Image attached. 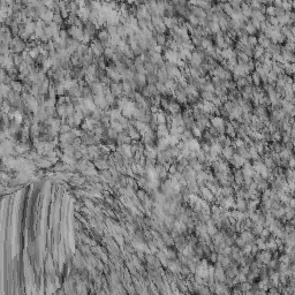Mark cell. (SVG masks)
Returning a JSON list of instances; mask_svg holds the SVG:
<instances>
[{"mask_svg":"<svg viewBox=\"0 0 295 295\" xmlns=\"http://www.w3.org/2000/svg\"><path fill=\"white\" fill-rule=\"evenodd\" d=\"M72 127L69 126V125H62L61 127H60V130H59V133L60 134H66V133H70L72 132Z\"/></svg>","mask_w":295,"mask_h":295,"instance_id":"obj_30","label":"cell"},{"mask_svg":"<svg viewBox=\"0 0 295 295\" xmlns=\"http://www.w3.org/2000/svg\"><path fill=\"white\" fill-rule=\"evenodd\" d=\"M105 29L107 30L108 35H110V37H111V38H113V37H117V36H118V27H117V26H106Z\"/></svg>","mask_w":295,"mask_h":295,"instance_id":"obj_22","label":"cell"},{"mask_svg":"<svg viewBox=\"0 0 295 295\" xmlns=\"http://www.w3.org/2000/svg\"><path fill=\"white\" fill-rule=\"evenodd\" d=\"M67 31L70 38L79 40V42H82L83 36H84V30L83 29H80V28L75 27V26H72V27L67 28Z\"/></svg>","mask_w":295,"mask_h":295,"instance_id":"obj_3","label":"cell"},{"mask_svg":"<svg viewBox=\"0 0 295 295\" xmlns=\"http://www.w3.org/2000/svg\"><path fill=\"white\" fill-rule=\"evenodd\" d=\"M137 197H138V200H141V201H147V198H148L147 194H145L144 190H138V191H137Z\"/></svg>","mask_w":295,"mask_h":295,"instance_id":"obj_32","label":"cell"},{"mask_svg":"<svg viewBox=\"0 0 295 295\" xmlns=\"http://www.w3.org/2000/svg\"><path fill=\"white\" fill-rule=\"evenodd\" d=\"M264 53H265V50L261 45H257L255 49H254V58H255L256 60H259L264 55Z\"/></svg>","mask_w":295,"mask_h":295,"instance_id":"obj_19","label":"cell"},{"mask_svg":"<svg viewBox=\"0 0 295 295\" xmlns=\"http://www.w3.org/2000/svg\"><path fill=\"white\" fill-rule=\"evenodd\" d=\"M147 81L148 84H156L158 82L157 73H149V74H147Z\"/></svg>","mask_w":295,"mask_h":295,"instance_id":"obj_24","label":"cell"},{"mask_svg":"<svg viewBox=\"0 0 295 295\" xmlns=\"http://www.w3.org/2000/svg\"><path fill=\"white\" fill-rule=\"evenodd\" d=\"M13 60H14V65L15 67H19L24 60H23V55L22 54H17V53H13Z\"/></svg>","mask_w":295,"mask_h":295,"instance_id":"obj_25","label":"cell"},{"mask_svg":"<svg viewBox=\"0 0 295 295\" xmlns=\"http://www.w3.org/2000/svg\"><path fill=\"white\" fill-rule=\"evenodd\" d=\"M27 43L24 40H22L20 37H14L12 43H11V50L13 53L22 54L23 52L27 51Z\"/></svg>","mask_w":295,"mask_h":295,"instance_id":"obj_1","label":"cell"},{"mask_svg":"<svg viewBox=\"0 0 295 295\" xmlns=\"http://www.w3.org/2000/svg\"><path fill=\"white\" fill-rule=\"evenodd\" d=\"M248 45L255 49L256 46L258 45V37L257 36H249L248 37Z\"/></svg>","mask_w":295,"mask_h":295,"instance_id":"obj_28","label":"cell"},{"mask_svg":"<svg viewBox=\"0 0 295 295\" xmlns=\"http://www.w3.org/2000/svg\"><path fill=\"white\" fill-rule=\"evenodd\" d=\"M94 165L95 167L99 171H104V170H108L110 168V165H108V161L106 159H103V158H96L94 159Z\"/></svg>","mask_w":295,"mask_h":295,"instance_id":"obj_9","label":"cell"},{"mask_svg":"<svg viewBox=\"0 0 295 295\" xmlns=\"http://www.w3.org/2000/svg\"><path fill=\"white\" fill-rule=\"evenodd\" d=\"M24 29H26V31H27L28 34L30 35V36L35 35V32H36V29H37L36 21H30V22L26 23V24H24Z\"/></svg>","mask_w":295,"mask_h":295,"instance_id":"obj_14","label":"cell"},{"mask_svg":"<svg viewBox=\"0 0 295 295\" xmlns=\"http://www.w3.org/2000/svg\"><path fill=\"white\" fill-rule=\"evenodd\" d=\"M118 135H119V133H117L113 128H108L107 130H106V136H107L108 138H111V140H117L118 138Z\"/></svg>","mask_w":295,"mask_h":295,"instance_id":"obj_27","label":"cell"},{"mask_svg":"<svg viewBox=\"0 0 295 295\" xmlns=\"http://www.w3.org/2000/svg\"><path fill=\"white\" fill-rule=\"evenodd\" d=\"M75 114V106L73 103H68L66 104V117L67 118H70V117H74Z\"/></svg>","mask_w":295,"mask_h":295,"instance_id":"obj_20","label":"cell"},{"mask_svg":"<svg viewBox=\"0 0 295 295\" xmlns=\"http://www.w3.org/2000/svg\"><path fill=\"white\" fill-rule=\"evenodd\" d=\"M110 91L117 98H120L123 96V88H122V83L121 82H112L108 87Z\"/></svg>","mask_w":295,"mask_h":295,"instance_id":"obj_5","label":"cell"},{"mask_svg":"<svg viewBox=\"0 0 295 295\" xmlns=\"http://www.w3.org/2000/svg\"><path fill=\"white\" fill-rule=\"evenodd\" d=\"M238 150V155H240L243 159H250L251 157H250V153H249V151H248V149L247 147L246 148H241V149H236Z\"/></svg>","mask_w":295,"mask_h":295,"instance_id":"obj_23","label":"cell"},{"mask_svg":"<svg viewBox=\"0 0 295 295\" xmlns=\"http://www.w3.org/2000/svg\"><path fill=\"white\" fill-rule=\"evenodd\" d=\"M60 38L62 40H67L69 38L67 29H60Z\"/></svg>","mask_w":295,"mask_h":295,"instance_id":"obj_31","label":"cell"},{"mask_svg":"<svg viewBox=\"0 0 295 295\" xmlns=\"http://www.w3.org/2000/svg\"><path fill=\"white\" fill-rule=\"evenodd\" d=\"M57 113L59 118L66 117V105H57Z\"/></svg>","mask_w":295,"mask_h":295,"instance_id":"obj_26","label":"cell"},{"mask_svg":"<svg viewBox=\"0 0 295 295\" xmlns=\"http://www.w3.org/2000/svg\"><path fill=\"white\" fill-rule=\"evenodd\" d=\"M83 30H84V34H87V35H89L91 38H94L95 36H97V26L94 24L92 22H90V21H87L85 23H84V28H83Z\"/></svg>","mask_w":295,"mask_h":295,"instance_id":"obj_6","label":"cell"},{"mask_svg":"<svg viewBox=\"0 0 295 295\" xmlns=\"http://www.w3.org/2000/svg\"><path fill=\"white\" fill-rule=\"evenodd\" d=\"M223 157H225L226 159L231 160L233 158V156L235 155V150H234V147H225L223 148V152H221Z\"/></svg>","mask_w":295,"mask_h":295,"instance_id":"obj_12","label":"cell"},{"mask_svg":"<svg viewBox=\"0 0 295 295\" xmlns=\"http://www.w3.org/2000/svg\"><path fill=\"white\" fill-rule=\"evenodd\" d=\"M244 30L247 31V34H248L249 36H255L256 32L258 31V30L254 27V24L251 23V21H248V22L246 23V26H244Z\"/></svg>","mask_w":295,"mask_h":295,"instance_id":"obj_17","label":"cell"},{"mask_svg":"<svg viewBox=\"0 0 295 295\" xmlns=\"http://www.w3.org/2000/svg\"><path fill=\"white\" fill-rule=\"evenodd\" d=\"M111 128H113L117 133H119L120 134L121 132H123L125 130V127L121 125L120 122H118V121H111V126H110Z\"/></svg>","mask_w":295,"mask_h":295,"instance_id":"obj_21","label":"cell"},{"mask_svg":"<svg viewBox=\"0 0 295 295\" xmlns=\"http://www.w3.org/2000/svg\"><path fill=\"white\" fill-rule=\"evenodd\" d=\"M225 135L229 137V138H236L238 137V133H236V129L234 128V126L232 125V122H227L226 125V130H225Z\"/></svg>","mask_w":295,"mask_h":295,"instance_id":"obj_11","label":"cell"},{"mask_svg":"<svg viewBox=\"0 0 295 295\" xmlns=\"http://www.w3.org/2000/svg\"><path fill=\"white\" fill-rule=\"evenodd\" d=\"M44 35L50 40H52V38H53V29L50 26H46V28L44 29Z\"/></svg>","mask_w":295,"mask_h":295,"instance_id":"obj_29","label":"cell"},{"mask_svg":"<svg viewBox=\"0 0 295 295\" xmlns=\"http://www.w3.org/2000/svg\"><path fill=\"white\" fill-rule=\"evenodd\" d=\"M126 130H127L129 137H130L133 141H142V135H141V133L135 128L133 125H129V126L126 128Z\"/></svg>","mask_w":295,"mask_h":295,"instance_id":"obj_7","label":"cell"},{"mask_svg":"<svg viewBox=\"0 0 295 295\" xmlns=\"http://www.w3.org/2000/svg\"><path fill=\"white\" fill-rule=\"evenodd\" d=\"M92 100H94L95 105L97 106V108H100V110H103V111H107V110H110V105H108V103L106 102V98H105V95L104 94L95 95Z\"/></svg>","mask_w":295,"mask_h":295,"instance_id":"obj_2","label":"cell"},{"mask_svg":"<svg viewBox=\"0 0 295 295\" xmlns=\"http://www.w3.org/2000/svg\"><path fill=\"white\" fill-rule=\"evenodd\" d=\"M105 72H106L107 77L112 81V82H122V76H121V74L114 67H106Z\"/></svg>","mask_w":295,"mask_h":295,"instance_id":"obj_4","label":"cell"},{"mask_svg":"<svg viewBox=\"0 0 295 295\" xmlns=\"http://www.w3.org/2000/svg\"><path fill=\"white\" fill-rule=\"evenodd\" d=\"M250 76H251V83L254 84V87H259L261 83H262V79H261L259 74L255 70V72H253L250 74Z\"/></svg>","mask_w":295,"mask_h":295,"instance_id":"obj_18","label":"cell"},{"mask_svg":"<svg viewBox=\"0 0 295 295\" xmlns=\"http://www.w3.org/2000/svg\"><path fill=\"white\" fill-rule=\"evenodd\" d=\"M39 19H42L43 21H45V22H46V23L49 24V23H51V22L53 21V19H54V12H53V11H51V9H49V11H47L46 13L43 14V15L40 16Z\"/></svg>","mask_w":295,"mask_h":295,"instance_id":"obj_16","label":"cell"},{"mask_svg":"<svg viewBox=\"0 0 295 295\" xmlns=\"http://www.w3.org/2000/svg\"><path fill=\"white\" fill-rule=\"evenodd\" d=\"M11 88H12V90H14V91L22 94V91H23V83L19 80L13 81V82H11Z\"/></svg>","mask_w":295,"mask_h":295,"instance_id":"obj_15","label":"cell"},{"mask_svg":"<svg viewBox=\"0 0 295 295\" xmlns=\"http://www.w3.org/2000/svg\"><path fill=\"white\" fill-rule=\"evenodd\" d=\"M117 142H118V145H121V144H132V143H133V140L129 137L127 130L125 129L123 132H121L120 134L118 135Z\"/></svg>","mask_w":295,"mask_h":295,"instance_id":"obj_8","label":"cell"},{"mask_svg":"<svg viewBox=\"0 0 295 295\" xmlns=\"http://www.w3.org/2000/svg\"><path fill=\"white\" fill-rule=\"evenodd\" d=\"M229 161H231V163H232V164H233V165H234L235 167H241V166H243V165L246 164V161H247V160H246V159H243V158H242L240 155L235 153V155L233 156V158H232V159H231Z\"/></svg>","mask_w":295,"mask_h":295,"instance_id":"obj_13","label":"cell"},{"mask_svg":"<svg viewBox=\"0 0 295 295\" xmlns=\"http://www.w3.org/2000/svg\"><path fill=\"white\" fill-rule=\"evenodd\" d=\"M97 39L99 40V42H102L103 44H104V46H105V44L107 43L108 40H110V35H108V32H107V30L104 28V29H102V30H99L98 32H97Z\"/></svg>","mask_w":295,"mask_h":295,"instance_id":"obj_10","label":"cell"},{"mask_svg":"<svg viewBox=\"0 0 295 295\" xmlns=\"http://www.w3.org/2000/svg\"><path fill=\"white\" fill-rule=\"evenodd\" d=\"M291 32H292V35L294 36V38H295V27H292V28H291Z\"/></svg>","mask_w":295,"mask_h":295,"instance_id":"obj_33","label":"cell"}]
</instances>
